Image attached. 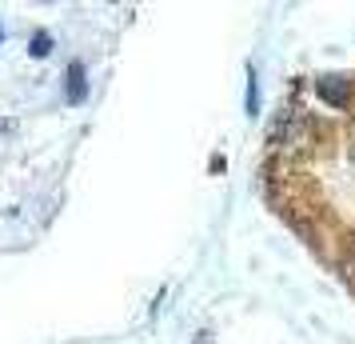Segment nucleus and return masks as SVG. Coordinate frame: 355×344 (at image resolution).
<instances>
[{
    "label": "nucleus",
    "mask_w": 355,
    "mask_h": 344,
    "mask_svg": "<svg viewBox=\"0 0 355 344\" xmlns=\"http://www.w3.org/2000/svg\"><path fill=\"white\" fill-rule=\"evenodd\" d=\"M259 193L355 296V68L300 76L279 97L259 152Z\"/></svg>",
    "instance_id": "f257e3e1"
}]
</instances>
